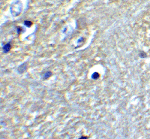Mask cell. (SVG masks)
<instances>
[{
	"mask_svg": "<svg viewBox=\"0 0 150 139\" xmlns=\"http://www.w3.org/2000/svg\"><path fill=\"white\" fill-rule=\"evenodd\" d=\"M26 69H27V64L26 63H23V64H21L18 68H17V72L19 74H23L26 71Z\"/></svg>",
	"mask_w": 150,
	"mask_h": 139,
	"instance_id": "cell-1",
	"label": "cell"
},
{
	"mask_svg": "<svg viewBox=\"0 0 150 139\" xmlns=\"http://www.w3.org/2000/svg\"><path fill=\"white\" fill-rule=\"evenodd\" d=\"M88 138H89V137H87V136H81L78 139H88Z\"/></svg>",
	"mask_w": 150,
	"mask_h": 139,
	"instance_id": "cell-8",
	"label": "cell"
},
{
	"mask_svg": "<svg viewBox=\"0 0 150 139\" xmlns=\"http://www.w3.org/2000/svg\"><path fill=\"white\" fill-rule=\"evenodd\" d=\"M24 24L26 25L27 27H30L32 25V22H31L29 20H26V21H24Z\"/></svg>",
	"mask_w": 150,
	"mask_h": 139,
	"instance_id": "cell-5",
	"label": "cell"
},
{
	"mask_svg": "<svg viewBox=\"0 0 150 139\" xmlns=\"http://www.w3.org/2000/svg\"><path fill=\"white\" fill-rule=\"evenodd\" d=\"M99 77H100V75H99V73H98V72H94V73L92 74V79H94V80L98 79Z\"/></svg>",
	"mask_w": 150,
	"mask_h": 139,
	"instance_id": "cell-4",
	"label": "cell"
},
{
	"mask_svg": "<svg viewBox=\"0 0 150 139\" xmlns=\"http://www.w3.org/2000/svg\"><path fill=\"white\" fill-rule=\"evenodd\" d=\"M17 30L18 34H20V33H21V32H22V29H21V28H20V27H17Z\"/></svg>",
	"mask_w": 150,
	"mask_h": 139,
	"instance_id": "cell-7",
	"label": "cell"
},
{
	"mask_svg": "<svg viewBox=\"0 0 150 139\" xmlns=\"http://www.w3.org/2000/svg\"><path fill=\"white\" fill-rule=\"evenodd\" d=\"M52 75V72H46L44 75H43V79L44 80H47V79H48Z\"/></svg>",
	"mask_w": 150,
	"mask_h": 139,
	"instance_id": "cell-3",
	"label": "cell"
},
{
	"mask_svg": "<svg viewBox=\"0 0 150 139\" xmlns=\"http://www.w3.org/2000/svg\"><path fill=\"white\" fill-rule=\"evenodd\" d=\"M11 44L10 42H8V43H6L5 44L3 45L2 51L5 53H7L11 51Z\"/></svg>",
	"mask_w": 150,
	"mask_h": 139,
	"instance_id": "cell-2",
	"label": "cell"
},
{
	"mask_svg": "<svg viewBox=\"0 0 150 139\" xmlns=\"http://www.w3.org/2000/svg\"><path fill=\"white\" fill-rule=\"evenodd\" d=\"M139 56L141 57V58H146V56H147V54L145 53V52H143V51H141L140 53V54H139Z\"/></svg>",
	"mask_w": 150,
	"mask_h": 139,
	"instance_id": "cell-6",
	"label": "cell"
}]
</instances>
